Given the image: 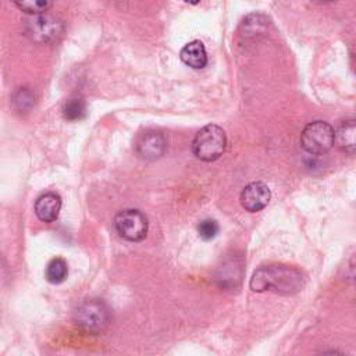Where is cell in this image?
I'll list each match as a JSON object with an SVG mask.
<instances>
[{
    "label": "cell",
    "instance_id": "6",
    "mask_svg": "<svg viewBox=\"0 0 356 356\" xmlns=\"http://www.w3.org/2000/svg\"><path fill=\"white\" fill-rule=\"evenodd\" d=\"M114 225L118 235L129 242H140L147 234V218L136 209H124L114 217Z\"/></svg>",
    "mask_w": 356,
    "mask_h": 356
},
{
    "label": "cell",
    "instance_id": "12",
    "mask_svg": "<svg viewBox=\"0 0 356 356\" xmlns=\"http://www.w3.org/2000/svg\"><path fill=\"white\" fill-rule=\"evenodd\" d=\"M61 113H63V117L68 121L82 120L86 115V103L79 96L70 97L64 102Z\"/></svg>",
    "mask_w": 356,
    "mask_h": 356
},
{
    "label": "cell",
    "instance_id": "15",
    "mask_svg": "<svg viewBox=\"0 0 356 356\" xmlns=\"http://www.w3.org/2000/svg\"><path fill=\"white\" fill-rule=\"evenodd\" d=\"M19 10L31 14V15H38V14H43L44 11H47L53 3L51 1H15L14 3Z\"/></svg>",
    "mask_w": 356,
    "mask_h": 356
},
{
    "label": "cell",
    "instance_id": "5",
    "mask_svg": "<svg viewBox=\"0 0 356 356\" xmlns=\"http://www.w3.org/2000/svg\"><path fill=\"white\" fill-rule=\"evenodd\" d=\"M300 145L309 154H325L334 146V128L325 121L309 122L302 131Z\"/></svg>",
    "mask_w": 356,
    "mask_h": 356
},
{
    "label": "cell",
    "instance_id": "13",
    "mask_svg": "<svg viewBox=\"0 0 356 356\" xmlns=\"http://www.w3.org/2000/svg\"><path fill=\"white\" fill-rule=\"evenodd\" d=\"M68 275V264L63 257H54L46 267V278L50 284H61Z\"/></svg>",
    "mask_w": 356,
    "mask_h": 356
},
{
    "label": "cell",
    "instance_id": "4",
    "mask_svg": "<svg viewBox=\"0 0 356 356\" xmlns=\"http://www.w3.org/2000/svg\"><path fill=\"white\" fill-rule=\"evenodd\" d=\"M25 35L40 44L51 43L57 40L64 32V22L49 14L31 15L24 19Z\"/></svg>",
    "mask_w": 356,
    "mask_h": 356
},
{
    "label": "cell",
    "instance_id": "16",
    "mask_svg": "<svg viewBox=\"0 0 356 356\" xmlns=\"http://www.w3.org/2000/svg\"><path fill=\"white\" fill-rule=\"evenodd\" d=\"M218 229H220V227H218L217 221H214L211 218L202 220L197 225V232H199L200 238L204 241H210V239L216 238L218 234Z\"/></svg>",
    "mask_w": 356,
    "mask_h": 356
},
{
    "label": "cell",
    "instance_id": "1",
    "mask_svg": "<svg viewBox=\"0 0 356 356\" xmlns=\"http://www.w3.org/2000/svg\"><path fill=\"white\" fill-rule=\"evenodd\" d=\"M305 285V275L300 270L286 264H270L259 267L249 282L253 292L275 291L282 295L298 293Z\"/></svg>",
    "mask_w": 356,
    "mask_h": 356
},
{
    "label": "cell",
    "instance_id": "17",
    "mask_svg": "<svg viewBox=\"0 0 356 356\" xmlns=\"http://www.w3.org/2000/svg\"><path fill=\"white\" fill-rule=\"evenodd\" d=\"M320 356H342V353H339L338 350H327V352L321 353Z\"/></svg>",
    "mask_w": 356,
    "mask_h": 356
},
{
    "label": "cell",
    "instance_id": "14",
    "mask_svg": "<svg viewBox=\"0 0 356 356\" xmlns=\"http://www.w3.org/2000/svg\"><path fill=\"white\" fill-rule=\"evenodd\" d=\"M35 100H36L35 90H32L28 86H24L15 90L11 99L14 108L19 113H28L35 106Z\"/></svg>",
    "mask_w": 356,
    "mask_h": 356
},
{
    "label": "cell",
    "instance_id": "3",
    "mask_svg": "<svg viewBox=\"0 0 356 356\" xmlns=\"http://www.w3.org/2000/svg\"><path fill=\"white\" fill-rule=\"evenodd\" d=\"M227 147V135L216 124L203 127L192 142L193 154L202 161H214L222 156Z\"/></svg>",
    "mask_w": 356,
    "mask_h": 356
},
{
    "label": "cell",
    "instance_id": "2",
    "mask_svg": "<svg viewBox=\"0 0 356 356\" xmlns=\"http://www.w3.org/2000/svg\"><path fill=\"white\" fill-rule=\"evenodd\" d=\"M72 318L83 331L89 334H100L110 324V310L102 299L88 298L75 306Z\"/></svg>",
    "mask_w": 356,
    "mask_h": 356
},
{
    "label": "cell",
    "instance_id": "8",
    "mask_svg": "<svg viewBox=\"0 0 356 356\" xmlns=\"http://www.w3.org/2000/svg\"><path fill=\"white\" fill-rule=\"evenodd\" d=\"M271 197L268 186L263 182H250L246 185L241 193V204L245 210L250 213L260 211L264 209Z\"/></svg>",
    "mask_w": 356,
    "mask_h": 356
},
{
    "label": "cell",
    "instance_id": "7",
    "mask_svg": "<svg viewBox=\"0 0 356 356\" xmlns=\"http://www.w3.org/2000/svg\"><path fill=\"white\" fill-rule=\"evenodd\" d=\"M167 149V140L164 135L154 129H147L138 135L135 140V150L139 157L145 160H157L160 159Z\"/></svg>",
    "mask_w": 356,
    "mask_h": 356
},
{
    "label": "cell",
    "instance_id": "11",
    "mask_svg": "<svg viewBox=\"0 0 356 356\" xmlns=\"http://www.w3.org/2000/svg\"><path fill=\"white\" fill-rule=\"evenodd\" d=\"M181 60L193 70H200L207 64L206 47L200 40H192L186 43L179 53Z\"/></svg>",
    "mask_w": 356,
    "mask_h": 356
},
{
    "label": "cell",
    "instance_id": "9",
    "mask_svg": "<svg viewBox=\"0 0 356 356\" xmlns=\"http://www.w3.org/2000/svg\"><path fill=\"white\" fill-rule=\"evenodd\" d=\"M61 210V197L56 192H46L35 202V214L40 221L53 222L58 218Z\"/></svg>",
    "mask_w": 356,
    "mask_h": 356
},
{
    "label": "cell",
    "instance_id": "10",
    "mask_svg": "<svg viewBox=\"0 0 356 356\" xmlns=\"http://www.w3.org/2000/svg\"><path fill=\"white\" fill-rule=\"evenodd\" d=\"M356 127L355 120L349 118L338 124V127L334 129V143L345 153L353 154L356 149Z\"/></svg>",
    "mask_w": 356,
    "mask_h": 356
}]
</instances>
